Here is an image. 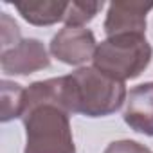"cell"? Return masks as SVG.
<instances>
[{"instance_id":"6da1fadb","label":"cell","mask_w":153,"mask_h":153,"mask_svg":"<svg viewBox=\"0 0 153 153\" xmlns=\"http://www.w3.org/2000/svg\"><path fill=\"white\" fill-rule=\"evenodd\" d=\"M68 117L61 97V78L29 85L22 114L27 135L24 153H76Z\"/></svg>"},{"instance_id":"7a4b0ae2","label":"cell","mask_w":153,"mask_h":153,"mask_svg":"<svg viewBox=\"0 0 153 153\" xmlns=\"http://www.w3.org/2000/svg\"><path fill=\"white\" fill-rule=\"evenodd\" d=\"M61 97L68 114L105 117L117 112L128 94L124 81L114 79L94 67H81L61 76Z\"/></svg>"},{"instance_id":"3957f363","label":"cell","mask_w":153,"mask_h":153,"mask_svg":"<svg viewBox=\"0 0 153 153\" xmlns=\"http://www.w3.org/2000/svg\"><path fill=\"white\" fill-rule=\"evenodd\" d=\"M153 51L144 34H117L97 43L92 67L114 79H135L148 68Z\"/></svg>"},{"instance_id":"277c9868","label":"cell","mask_w":153,"mask_h":153,"mask_svg":"<svg viewBox=\"0 0 153 153\" xmlns=\"http://www.w3.org/2000/svg\"><path fill=\"white\" fill-rule=\"evenodd\" d=\"M97 49L94 33L85 27L65 25L51 40V54L67 65H81L94 58Z\"/></svg>"},{"instance_id":"5b68a950","label":"cell","mask_w":153,"mask_h":153,"mask_svg":"<svg viewBox=\"0 0 153 153\" xmlns=\"http://www.w3.org/2000/svg\"><path fill=\"white\" fill-rule=\"evenodd\" d=\"M51 65L45 45L36 38H22L16 45L0 52V67L6 74L27 76Z\"/></svg>"},{"instance_id":"8992f818","label":"cell","mask_w":153,"mask_h":153,"mask_svg":"<svg viewBox=\"0 0 153 153\" xmlns=\"http://www.w3.org/2000/svg\"><path fill=\"white\" fill-rule=\"evenodd\" d=\"M153 9V4L144 2H112L105 20L106 38L117 34H144L146 15Z\"/></svg>"},{"instance_id":"52a82bcc","label":"cell","mask_w":153,"mask_h":153,"mask_svg":"<svg viewBox=\"0 0 153 153\" xmlns=\"http://www.w3.org/2000/svg\"><path fill=\"white\" fill-rule=\"evenodd\" d=\"M123 117L133 131L153 137V81L130 90Z\"/></svg>"},{"instance_id":"ba28073f","label":"cell","mask_w":153,"mask_h":153,"mask_svg":"<svg viewBox=\"0 0 153 153\" xmlns=\"http://www.w3.org/2000/svg\"><path fill=\"white\" fill-rule=\"evenodd\" d=\"M15 7L22 18L33 25L43 27L65 20L68 2L61 0H27V2H15Z\"/></svg>"},{"instance_id":"9c48e42d","label":"cell","mask_w":153,"mask_h":153,"mask_svg":"<svg viewBox=\"0 0 153 153\" xmlns=\"http://www.w3.org/2000/svg\"><path fill=\"white\" fill-rule=\"evenodd\" d=\"M0 92H2V117H0L2 123L22 117L25 106V88H22V85L18 83L4 79Z\"/></svg>"},{"instance_id":"30bf717a","label":"cell","mask_w":153,"mask_h":153,"mask_svg":"<svg viewBox=\"0 0 153 153\" xmlns=\"http://www.w3.org/2000/svg\"><path fill=\"white\" fill-rule=\"evenodd\" d=\"M103 7V2H81V0H72L68 2L67 15H65V24L68 27H83L87 22H90L99 9Z\"/></svg>"},{"instance_id":"8fae6325","label":"cell","mask_w":153,"mask_h":153,"mask_svg":"<svg viewBox=\"0 0 153 153\" xmlns=\"http://www.w3.org/2000/svg\"><path fill=\"white\" fill-rule=\"evenodd\" d=\"M0 31H2V51L16 45L22 40L18 25L9 18L7 13H2V29H0Z\"/></svg>"},{"instance_id":"7c38bea8","label":"cell","mask_w":153,"mask_h":153,"mask_svg":"<svg viewBox=\"0 0 153 153\" xmlns=\"http://www.w3.org/2000/svg\"><path fill=\"white\" fill-rule=\"evenodd\" d=\"M105 153H151V151H149V148H146L144 144H139L135 140H115V142L108 144Z\"/></svg>"}]
</instances>
